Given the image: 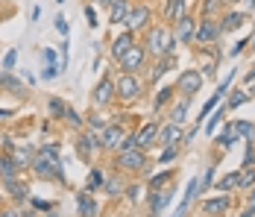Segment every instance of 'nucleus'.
<instances>
[{
	"label": "nucleus",
	"mask_w": 255,
	"mask_h": 217,
	"mask_svg": "<svg viewBox=\"0 0 255 217\" xmlns=\"http://www.w3.org/2000/svg\"><path fill=\"white\" fill-rule=\"evenodd\" d=\"M112 94H115V82L106 76V79H100V85L94 88V103L97 106H106V103L112 100Z\"/></svg>",
	"instance_id": "nucleus-11"
},
{
	"label": "nucleus",
	"mask_w": 255,
	"mask_h": 217,
	"mask_svg": "<svg viewBox=\"0 0 255 217\" xmlns=\"http://www.w3.org/2000/svg\"><path fill=\"white\" fill-rule=\"evenodd\" d=\"M179 138H182V126L179 124H167L164 129H161V135H159V141L164 144V147H176Z\"/></svg>",
	"instance_id": "nucleus-14"
},
{
	"label": "nucleus",
	"mask_w": 255,
	"mask_h": 217,
	"mask_svg": "<svg viewBox=\"0 0 255 217\" xmlns=\"http://www.w3.org/2000/svg\"><path fill=\"white\" fill-rule=\"evenodd\" d=\"M193 35H196V24H193V18H188V15H185V18H179V21H176V41H185V44H188Z\"/></svg>",
	"instance_id": "nucleus-10"
},
{
	"label": "nucleus",
	"mask_w": 255,
	"mask_h": 217,
	"mask_svg": "<svg viewBox=\"0 0 255 217\" xmlns=\"http://www.w3.org/2000/svg\"><path fill=\"white\" fill-rule=\"evenodd\" d=\"M226 3H238V0H226Z\"/></svg>",
	"instance_id": "nucleus-57"
},
{
	"label": "nucleus",
	"mask_w": 255,
	"mask_h": 217,
	"mask_svg": "<svg viewBox=\"0 0 255 217\" xmlns=\"http://www.w3.org/2000/svg\"><path fill=\"white\" fill-rule=\"evenodd\" d=\"M3 91H12V94H18V97H21V94H27L24 88H21V82H18L9 71H3Z\"/></svg>",
	"instance_id": "nucleus-24"
},
{
	"label": "nucleus",
	"mask_w": 255,
	"mask_h": 217,
	"mask_svg": "<svg viewBox=\"0 0 255 217\" xmlns=\"http://www.w3.org/2000/svg\"><path fill=\"white\" fill-rule=\"evenodd\" d=\"M223 115H226V109H217V112H211V118H208V124L202 126V129H205V135H214V129H217V124L223 121Z\"/></svg>",
	"instance_id": "nucleus-27"
},
{
	"label": "nucleus",
	"mask_w": 255,
	"mask_h": 217,
	"mask_svg": "<svg viewBox=\"0 0 255 217\" xmlns=\"http://www.w3.org/2000/svg\"><path fill=\"white\" fill-rule=\"evenodd\" d=\"M127 197H129V200H138V185H129Z\"/></svg>",
	"instance_id": "nucleus-47"
},
{
	"label": "nucleus",
	"mask_w": 255,
	"mask_h": 217,
	"mask_svg": "<svg viewBox=\"0 0 255 217\" xmlns=\"http://www.w3.org/2000/svg\"><path fill=\"white\" fill-rule=\"evenodd\" d=\"M220 97H223V94H211V97H208V103H205V106H202V112H199V121H202V118H208V115H211V112L217 109Z\"/></svg>",
	"instance_id": "nucleus-28"
},
{
	"label": "nucleus",
	"mask_w": 255,
	"mask_h": 217,
	"mask_svg": "<svg viewBox=\"0 0 255 217\" xmlns=\"http://www.w3.org/2000/svg\"><path fill=\"white\" fill-rule=\"evenodd\" d=\"M244 21H247V15H244V12H229L223 21H220V32L241 30V27H244Z\"/></svg>",
	"instance_id": "nucleus-17"
},
{
	"label": "nucleus",
	"mask_w": 255,
	"mask_h": 217,
	"mask_svg": "<svg viewBox=\"0 0 255 217\" xmlns=\"http://www.w3.org/2000/svg\"><path fill=\"white\" fill-rule=\"evenodd\" d=\"M173 47H176V35H170L164 27H153V30H150V35H147V50H150V53H156V56H170Z\"/></svg>",
	"instance_id": "nucleus-2"
},
{
	"label": "nucleus",
	"mask_w": 255,
	"mask_h": 217,
	"mask_svg": "<svg viewBox=\"0 0 255 217\" xmlns=\"http://www.w3.org/2000/svg\"><path fill=\"white\" fill-rule=\"evenodd\" d=\"M50 112H53L56 118H64V112H67V106H64L62 100H56V97H53V100H50Z\"/></svg>",
	"instance_id": "nucleus-32"
},
{
	"label": "nucleus",
	"mask_w": 255,
	"mask_h": 217,
	"mask_svg": "<svg viewBox=\"0 0 255 217\" xmlns=\"http://www.w3.org/2000/svg\"><path fill=\"white\" fill-rule=\"evenodd\" d=\"M250 6H255V0H250Z\"/></svg>",
	"instance_id": "nucleus-58"
},
{
	"label": "nucleus",
	"mask_w": 255,
	"mask_h": 217,
	"mask_svg": "<svg viewBox=\"0 0 255 217\" xmlns=\"http://www.w3.org/2000/svg\"><path fill=\"white\" fill-rule=\"evenodd\" d=\"M0 161H3V158H0Z\"/></svg>",
	"instance_id": "nucleus-60"
},
{
	"label": "nucleus",
	"mask_w": 255,
	"mask_h": 217,
	"mask_svg": "<svg viewBox=\"0 0 255 217\" xmlns=\"http://www.w3.org/2000/svg\"><path fill=\"white\" fill-rule=\"evenodd\" d=\"M15 62H18V50L12 47V50L3 56V71H12V68H15Z\"/></svg>",
	"instance_id": "nucleus-31"
},
{
	"label": "nucleus",
	"mask_w": 255,
	"mask_h": 217,
	"mask_svg": "<svg viewBox=\"0 0 255 217\" xmlns=\"http://www.w3.org/2000/svg\"><path fill=\"white\" fill-rule=\"evenodd\" d=\"M241 217H255V209H253V206H250V209H247V212H244V215H241Z\"/></svg>",
	"instance_id": "nucleus-50"
},
{
	"label": "nucleus",
	"mask_w": 255,
	"mask_h": 217,
	"mask_svg": "<svg viewBox=\"0 0 255 217\" xmlns=\"http://www.w3.org/2000/svg\"><path fill=\"white\" fill-rule=\"evenodd\" d=\"M188 121V97H185V103H179L176 109H173V115H170V124H185Z\"/></svg>",
	"instance_id": "nucleus-26"
},
{
	"label": "nucleus",
	"mask_w": 255,
	"mask_h": 217,
	"mask_svg": "<svg viewBox=\"0 0 255 217\" xmlns=\"http://www.w3.org/2000/svg\"><path fill=\"white\" fill-rule=\"evenodd\" d=\"M56 30L62 32V35H67V21H64L62 15H59V18H56Z\"/></svg>",
	"instance_id": "nucleus-43"
},
{
	"label": "nucleus",
	"mask_w": 255,
	"mask_h": 217,
	"mask_svg": "<svg viewBox=\"0 0 255 217\" xmlns=\"http://www.w3.org/2000/svg\"><path fill=\"white\" fill-rule=\"evenodd\" d=\"M32 206H35V209H44V212L53 209V203H44V200H32Z\"/></svg>",
	"instance_id": "nucleus-45"
},
{
	"label": "nucleus",
	"mask_w": 255,
	"mask_h": 217,
	"mask_svg": "<svg viewBox=\"0 0 255 217\" xmlns=\"http://www.w3.org/2000/svg\"><path fill=\"white\" fill-rule=\"evenodd\" d=\"M32 170L41 176V179H62V164H59V147L56 144H47V147H41V153H35L30 164Z\"/></svg>",
	"instance_id": "nucleus-1"
},
{
	"label": "nucleus",
	"mask_w": 255,
	"mask_h": 217,
	"mask_svg": "<svg viewBox=\"0 0 255 217\" xmlns=\"http://www.w3.org/2000/svg\"><path fill=\"white\" fill-rule=\"evenodd\" d=\"M173 65H176L173 53H170V56H161L159 62H156V68H153V73H150V79H153V82H156V79H161V76H164V73H167Z\"/></svg>",
	"instance_id": "nucleus-20"
},
{
	"label": "nucleus",
	"mask_w": 255,
	"mask_h": 217,
	"mask_svg": "<svg viewBox=\"0 0 255 217\" xmlns=\"http://www.w3.org/2000/svg\"><path fill=\"white\" fill-rule=\"evenodd\" d=\"M217 188H220L223 194L235 191V188H241V173H229V176H223V179L217 182Z\"/></svg>",
	"instance_id": "nucleus-25"
},
{
	"label": "nucleus",
	"mask_w": 255,
	"mask_h": 217,
	"mask_svg": "<svg viewBox=\"0 0 255 217\" xmlns=\"http://www.w3.org/2000/svg\"><path fill=\"white\" fill-rule=\"evenodd\" d=\"M156 135H159V126H156V124L141 126V129L135 132V144H138V147H150V144L156 141Z\"/></svg>",
	"instance_id": "nucleus-13"
},
{
	"label": "nucleus",
	"mask_w": 255,
	"mask_h": 217,
	"mask_svg": "<svg viewBox=\"0 0 255 217\" xmlns=\"http://www.w3.org/2000/svg\"><path fill=\"white\" fill-rule=\"evenodd\" d=\"M47 217H59V215H56V212H47Z\"/></svg>",
	"instance_id": "nucleus-55"
},
{
	"label": "nucleus",
	"mask_w": 255,
	"mask_h": 217,
	"mask_svg": "<svg viewBox=\"0 0 255 217\" xmlns=\"http://www.w3.org/2000/svg\"><path fill=\"white\" fill-rule=\"evenodd\" d=\"M97 6H109V3H112V0H94Z\"/></svg>",
	"instance_id": "nucleus-52"
},
{
	"label": "nucleus",
	"mask_w": 255,
	"mask_h": 217,
	"mask_svg": "<svg viewBox=\"0 0 255 217\" xmlns=\"http://www.w3.org/2000/svg\"><path fill=\"white\" fill-rule=\"evenodd\" d=\"M144 59H147V47H138V44H132V47L127 50V56L121 59L124 73H135L138 68H144Z\"/></svg>",
	"instance_id": "nucleus-4"
},
{
	"label": "nucleus",
	"mask_w": 255,
	"mask_h": 217,
	"mask_svg": "<svg viewBox=\"0 0 255 217\" xmlns=\"http://www.w3.org/2000/svg\"><path fill=\"white\" fill-rule=\"evenodd\" d=\"M0 217H21V215H18V212H3Z\"/></svg>",
	"instance_id": "nucleus-51"
},
{
	"label": "nucleus",
	"mask_w": 255,
	"mask_h": 217,
	"mask_svg": "<svg viewBox=\"0 0 255 217\" xmlns=\"http://www.w3.org/2000/svg\"><path fill=\"white\" fill-rule=\"evenodd\" d=\"M106 191H109L112 197H118V194H121V182H118V179H106Z\"/></svg>",
	"instance_id": "nucleus-39"
},
{
	"label": "nucleus",
	"mask_w": 255,
	"mask_h": 217,
	"mask_svg": "<svg viewBox=\"0 0 255 217\" xmlns=\"http://www.w3.org/2000/svg\"><path fill=\"white\" fill-rule=\"evenodd\" d=\"M253 44H255V35H253Z\"/></svg>",
	"instance_id": "nucleus-59"
},
{
	"label": "nucleus",
	"mask_w": 255,
	"mask_h": 217,
	"mask_svg": "<svg viewBox=\"0 0 255 217\" xmlns=\"http://www.w3.org/2000/svg\"><path fill=\"white\" fill-rule=\"evenodd\" d=\"M129 0H112L109 3V24H124L129 15Z\"/></svg>",
	"instance_id": "nucleus-9"
},
{
	"label": "nucleus",
	"mask_w": 255,
	"mask_h": 217,
	"mask_svg": "<svg viewBox=\"0 0 255 217\" xmlns=\"http://www.w3.org/2000/svg\"><path fill=\"white\" fill-rule=\"evenodd\" d=\"M91 126H94V129H106V124H103V118H91Z\"/></svg>",
	"instance_id": "nucleus-48"
},
{
	"label": "nucleus",
	"mask_w": 255,
	"mask_h": 217,
	"mask_svg": "<svg viewBox=\"0 0 255 217\" xmlns=\"http://www.w3.org/2000/svg\"><path fill=\"white\" fill-rule=\"evenodd\" d=\"M132 44H135V41H132V35H129V32L118 35V38H115V44H112V56H115V59L121 62V59L127 56V50L132 47Z\"/></svg>",
	"instance_id": "nucleus-15"
},
{
	"label": "nucleus",
	"mask_w": 255,
	"mask_h": 217,
	"mask_svg": "<svg viewBox=\"0 0 255 217\" xmlns=\"http://www.w3.org/2000/svg\"><path fill=\"white\" fill-rule=\"evenodd\" d=\"M64 118L70 121V126H82V118H79V115H76L73 109H67V112H64Z\"/></svg>",
	"instance_id": "nucleus-41"
},
{
	"label": "nucleus",
	"mask_w": 255,
	"mask_h": 217,
	"mask_svg": "<svg viewBox=\"0 0 255 217\" xmlns=\"http://www.w3.org/2000/svg\"><path fill=\"white\" fill-rule=\"evenodd\" d=\"M59 71H62L59 65H47V68L41 71V79H56V76H59Z\"/></svg>",
	"instance_id": "nucleus-33"
},
{
	"label": "nucleus",
	"mask_w": 255,
	"mask_h": 217,
	"mask_svg": "<svg viewBox=\"0 0 255 217\" xmlns=\"http://www.w3.org/2000/svg\"><path fill=\"white\" fill-rule=\"evenodd\" d=\"M255 185V170L253 167H244V173H241V188H250Z\"/></svg>",
	"instance_id": "nucleus-30"
},
{
	"label": "nucleus",
	"mask_w": 255,
	"mask_h": 217,
	"mask_svg": "<svg viewBox=\"0 0 255 217\" xmlns=\"http://www.w3.org/2000/svg\"><path fill=\"white\" fill-rule=\"evenodd\" d=\"M244 47H247V41H238V44L232 47V56H238V53H244Z\"/></svg>",
	"instance_id": "nucleus-46"
},
{
	"label": "nucleus",
	"mask_w": 255,
	"mask_h": 217,
	"mask_svg": "<svg viewBox=\"0 0 255 217\" xmlns=\"http://www.w3.org/2000/svg\"><path fill=\"white\" fill-rule=\"evenodd\" d=\"M235 132H238V135H247V138H250V135L255 132V126H253V124H247V121H241V124H235Z\"/></svg>",
	"instance_id": "nucleus-34"
},
{
	"label": "nucleus",
	"mask_w": 255,
	"mask_h": 217,
	"mask_svg": "<svg viewBox=\"0 0 255 217\" xmlns=\"http://www.w3.org/2000/svg\"><path fill=\"white\" fill-rule=\"evenodd\" d=\"M147 21H150V9L144 6V3H138V6H132L129 9V15H127V24L129 30H141V27H147Z\"/></svg>",
	"instance_id": "nucleus-7"
},
{
	"label": "nucleus",
	"mask_w": 255,
	"mask_h": 217,
	"mask_svg": "<svg viewBox=\"0 0 255 217\" xmlns=\"http://www.w3.org/2000/svg\"><path fill=\"white\" fill-rule=\"evenodd\" d=\"M250 94H255V79H250Z\"/></svg>",
	"instance_id": "nucleus-54"
},
{
	"label": "nucleus",
	"mask_w": 255,
	"mask_h": 217,
	"mask_svg": "<svg viewBox=\"0 0 255 217\" xmlns=\"http://www.w3.org/2000/svg\"><path fill=\"white\" fill-rule=\"evenodd\" d=\"M100 182H103V173H100V170H91V173H88V191L100 188Z\"/></svg>",
	"instance_id": "nucleus-35"
},
{
	"label": "nucleus",
	"mask_w": 255,
	"mask_h": 217,
	"mask_svg": "<svg viewBox=\"0 0 255 217\" xmlns=\"http://www.w3.org/2000/svg\"><path fill=\"white\" fill-rule=\"evenodd\" d=\"M100 144H103V141H100V138H97L94 132H85V135H82V138H79V153H82V155L94 153V150H97V147H100Z\"/></svg>",
	"instance_id": "nucleus-22"
},
{
	"label": "nucleus",
	"mask_w": 255,
	"mask_h": 217,
	"mask_svg": "<svg viewBox=\"0 0 255 217\" xmlns=\"http://www.w3.org/2000/svg\"><path fill=\"white\" fill-rule=\"evenodd\" d=\"M229 206H232L229 197H217V200H205V203H202V212H205V215H223Z\"/></svg>",
	"instance_id": "nucleus-18"
},
{
	"label": "nucleus",
	"mask_w": 255,
	"mask_h": 217,
	"mask_svg": "<svg viewBox=\"0 0 255 217\" xmlns=\"http://www.w3.org/2000/svg\"><path fill=\"white\" fill-rule=\"evenodd\" d=\"M100 141H103V147L115 150V147H121V141H124V129H121V126H106Z\"/></svg>",
	"instance_id": "nucleus-12"
},
{
	"label": "nucleus",
	"mask_w": 255,
	"mask_h": 217,
	"mask_svg": "<svg viewBox=\"0 0 255 217\" xmlns=\"http://www.w3.org/2000/svg\"><path fill=\"white\" fill-rule=\"evenodd\" d=\"M76 206H79V217H97V203L88 197V194H79Z\"/></svg>",
	"instance_id": "nucleus-21"
},
{
	"label": "nucleus",
	"mask_w": 255,
	"mask_h": 217,
	"mask_svg": "<svg viewBox=\"0 0 255 217\" xmlns=\"http://www.w3.org/2000/svg\"><path fill=\"white\" fill-rule=\"evenodd\" d=\"M44 59H47V65H59L56 62V50H50V47L44 50Z\"/></svg>",
	"instance_id": "nucleus-44"
},
{
	"label": "nucleus",
	"mask_w": 255,
	"mask_h": 217,
	"mask_svg": "<svg viewBox=\"0 0 255 217\" xmlns=\"http://www.w3.org/2000/svg\"><path fill=\"white\" fill-rule=\"evenodd\" d=\"M6 118H12V112H9V109H0V124H3Z\"/></svg>",
	"instance_id": "nucleus-49"
},
{
	"label": "nucleus",
	"mask_w": 255,
	"mask_h": 217,
	"mask_svg": "<svg viewBox=\"0 0 255 217\" xmlns=\"http://www.w3.org/2000/svg\"><path fill=\"white\" fill-rule=\"evenodd\" d=\"M85 18H88V27L94 30V27H97V12L91 9V6H85Z\"/></svg>",
	"instance_id": "nucleus-42"
},
{
	"label": "nucleus",
	"mask_w": 255,
	"mask_h": 217,
	"mask_svg": "<svg viewBox=\"0 0 255 217\" xmlns=\"http://www.w3.org/2000/svg\"><path fill=\"white\" fill-rule=\"evenodd\" d=\"M115 91L121 94L124 100H135V97H141V82H138L135 73H121L118 82H115Z\"/></svg>",
	"instance_id": "nucleus-3"
},
{
	"label": "nucleus",
	"mask_w": 255,
	"mask_h": 217,
	"mask_svg": "<svg viewBox=\"0 0 255 217\" xmlns=\"http://www.w3.org/2000/svg\"><path fill=\"white\" fill-rule=\"evenodd\" d=\"M118 164H121L124 170H141V167L147 164V158H144V153H141L138 147H132V150H121V153H118Z\"/></svg>",
	"instance_id": "nucleus-5"
},
{
	"label": "nucleus",
	"mask_w": 255,
	"mask_h": 217,
	"mask_svg": "<svg viewBox=\"0 0 255 217\" xmlns=\"http://www.w3.org/2000/svg\"><path fill=\"white\" fill-rule=\"evenodd\" d=\"M179 88L185 91V97H191L202 88V73L199 71H182V76H179Z\"/></svg>",
	"instance_id": "nucleus-8"
},
{
	"label": "nucleus",
	"mask_w": 255,
	"mask_h": 217,
	"mask_svg": "<svg viewBox=\"0 0 255 217\" xmlns=\"http://www.w3.org/2000/svg\"><path fill=\"white\" fill-rule=\"evenodd\" d=\"M250 206H253V209H255V191H253V194H250Z\"/></svg>",
	"instance_id": "nucleus-53"
},
{
	"label": "nucleus",
	"mask_w": 255,
	"mask_h": 217,
	"mask_svg": "<svg viewBox=\"0 0 255 217\" xmlns=\"http://www.w3.org/2000/svg\"><path fill=\"white\" fill-rule=\"evenodd\" d=\"M170 94H173V88H161V91L156 94V109H161V106L170 100Z\"/></svg>",
	"instance_id": "nucleus-36"
},
{
	"label": "nucleus",
	"mask_w": 255,
	"mask_h": 217,
	"mask_svg": "<svg viewBox=\"0 0 255 217\" xmlns=\"http://www.w3.org/2000/svg\"><path fill=\"white\" fill-rule=\"evenodd\" d=\"M196 44H211V41H217L220 38V27L211 21V18H205L202 24H196Z\"/></svg>",
	"instance_id": "nucleus-6"
},
{
	"label": "nucleus",
	"mask_w": 255,
	"mask_h": 217,
	"mask_svg": "<svg viewBox=\"0 0 255 217\" xmlns=\"http://www.w3.org/2000/svg\"><path fill=\"white\" fill-rule=\"evenodd\" d=\"M250 97H253L250 91H235V97H229V103H226V109H238V106H241V103H247Z\"/></svg>",
	"instance_id": "nucleus-29"
},
{
	"label": "nucleus",
	"mask_w": 255,
	"mask_h": 217,
	"mask_svg": "<svg viewBox=\"0 0 255 217\" xmlns=\"http://www.w3.org/2000/svg\"><path fill=\"white\" fill-rule=\"evenodd\" d=\"M167 179H170V173H161V176H153V182H150V188H153V191H159V188L164 185Z\"/></svg>",
	"instance_id": "nucleus-40"
},
{
	"label": "nucleus",
	"mask_w": 255,
	"mask_h": 217,
	"mask_svg": "<svg viewBox=\"0 0 255 217\" xmlns=\"http://www.w3.org/2000/svg\"><path fill=\"white\" fill-rule=\"evenodd\" d=\"M170 197H173V188H167L164 194H159V191H153V200H150V209H153V217H159V212H164V209H167Z\"/></svg>",
	"instance_id": "nucleus-16"
},
{
	"label": "nucleus",
	"mask_w": 255,
	"mask_h": 217,
	"mask_svg": "<svg viewBox=\"0 0 255 217\" xmlns=\"http://www.w3.org/2000/svg\"><path fill=\"white\" fill-rule=\"evenodd\" d=\"M211 182H214V167H208V170H205V176H202V188H199V191H208Z\"/></svg>",
	"instance_id": "nucleus-38"
},
{
	"label": "nucleus",
	"mask_w": 255,
	"mask_h": 217,
	"mask_svg": "<svg viewBox=\"0 0 255 217\" xmlns=\"http://www.w3.org/2000/svg\"><path fill=\"white\" fill-rule=\"evenodd\" d=\"M176 153H179L176 147H167V150L159 155V164H167V161H173V158H176Z\"/></svg>",
	"instance_id": "nucleus-37"
},
{
	"label": "nucleus",
	"mask_w": 255,
	"mask_h": 217,
	"mask_svg": "<svg viewBox=\"0 0 255 217\" xmlns=\"http://www.w3.org/2000/svg\"><path fill=\"white\" fill-rule=\"evenodd\" d=\"M164 18H167V21H179V18H185V0H167Z\"/></svg>",
	"instance_id": "nucleus-19"
},
{
	"label": "nucleus",
	"mask_w": 255,
	"mask_h": 217,
	"mask_svg": "<svg viewBox=\"0 0 255 217\" xmlns=\"http://www.w3.org/2000/svg\"><path fill=\"white\" fill-rule=\"evenodd\" d=\"M235 141H238V132H235V126H232V124H226V129L220 132V138H217V144H220L223 150H229V147H232Z\"/></svg>",
	"instance_id": "nucleus-23"
},
{
	"label": "nucleus",
	"mask_w": 255,
	"mask_h": 217,
	"mask_svg": "<svg viewBox=\"0 0 255 217\" xmlns=\"http://www.w3.org/2000/svg\"><path fill=\"white\" fill-rule=\"evenodd\" d=\"M0 88H3V73H0Z\"/></svg>",
	"instance_id": "nucleus-56"
}]
</instances>
